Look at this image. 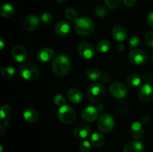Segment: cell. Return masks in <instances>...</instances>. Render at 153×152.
I'll return each mask as SVG.
<instances>
[{
	"mask_svg": "<svg viewBox=\"0 0 153 152\" xmlns=\"http://www.w3.org/2000/svg\"><path fill=\"white\" fill-rule=\"evenodd\" d=\"M71 68V62L67 56L60 55L54 59L52 64V69L55 75L64 76L67 75Z\"/></svg>",
	"mask_w": 153,
	"mask_h": 152,
	"instance_id": "obj_1",
	"label": "cell"
},
{
	"mask_svg": "<svg viewBox=\"0 0 153 152\" xmlns=\"http://www.w3.org/2000/svg\"><path fill=\"white\" fill-rule=\"evenodd\" d=\"M88 98L93 104H99L104 100L106 96V89L103 84L94 83L88 89Z\"/></svg>",
	"mask_w": 153,
	"mask_h": 152,
	"instance_id": "obj_2",
	"label": "cell"
},
{
	"mask_svg": "<svg viewBox=\"0 0 153 152\" xmlns=\"http://www.w3.org/2000/svg\"><path fill=\"white\" fill-rule=\"evenodd\" d=\"M95 24L89 17L79 18L75 23V30L80 36H88L94 31Z\"/></svg>",
	"mask_w": 153,
	"mask_h": 152,
	"instance_id": "obj_3",
	"label": "cell"
},
{
	"mask_svg": "<svg viewBox=\"0 0 153 152\" xmlns=\"http://www.w3.org/2000/svg\"><path fill=\"white\" fill-rule=\"evenodd\" d=\"M58 118L62 123L70 125L76 119V113L71 107L64 104L58 109Z\"/></svg>",
	"mask_w": 153,
	"mask_h": 152,
	"instance_id": "obj_4",
	"label": "cell"
},
{
	"mask_svg": "<svg viewBox=\"0 0 153 152\" xmlns=\"http://www.w3.org/2000/svg\"><path fill=\"white\" fill-rule=\"evenodd\" d=\"M19 73L22 78L27 80H34L38 77V68L34 64L26 63L21 66L19 69Z\"/></svg>",
	"mask_w": 153,
	"mask_h": 152,
	"instance_id": "obj_5",
	"label": "cell"
},
{
	"mask_svg": "<svg viewBox=\"0 0 153 152\" xmlns=\"http://www.w3.org/2000/svg\"><path fill=\"white\" fill-rule=\"evenodd\" d=\"M114 127V119L111 115L104 114L98 120V128L102 132L110 133Z\"/></svg>",
	"mask_w": 153,
	"mask_h": 152,
	"instance_id": "obj_6",
	"label": "cell"
},
{
	"mask_svg": "<svg viewBox=\"0 0 153 152\" xmlns=\"http://www.w3.org/2000/svg\"><path fill=\"white\" fill-rule=\"evenodd\" d=\"M128 58L130 62L134 65H143L147 61V55L144 51L135 49L130 52Z\"/></svg>",
	"mask_w": 153,
	"mask_h": 152,
	"instance_id": "obj_7",
	"label": "cell"
},
{
	"mask_svg": "<svg viewBox=\"0 0 153 152\" xmlns=\"http://www.w3.org/2000/svg\"><path fill=\"white\" fill-rule=\"evenodd\" d=\"M111 95L118 99L124 98L127 95V89L125 85L121 82H114L109 87Z\"/></svg>",
	"mask_w": 153,
	"mask_h": 152,
	"instance_id": "obj_8",
	"label": "cell"
},
{
	"mask_svg": "<svg viewBox=\"0 0 153 152\" xmlns=\"http://www.w3.org/2000/svg\"><path fill=\"white\" fill-rule=\"evenodd\" d=\"M78 52L82 58H85L86 60L92 59L96 55L95 49L93 47L92 45L86 42L81 43L78 46Z\"/></svg>",
	"mask_w": 153,
	"mask_h": 152,
	"instance_id": "obj_9",
	"label": "cell"
},
{
	"mask_svg": "<svg viewBox=\"0 0 153 152\" xmlns=\"http://www.w3.org/2000/svg\"><path fill=\"white\" fill-rule=\"evenodd\" d=\"M73 134L80 139H85L91 134V128L86 124L79 123L73 128Z\"/></svg>",
	"mask_w": 153,
	"mask_h": 152,
	"instance_id": "obj_10",
	"label": "cell"
},
{
	"mask_svg": "<svg viewBox=\"0 0 153 152\" xmlns=\"http://www.w3.org/2000/svg\"><path fill=\"white\" fill-rule=\"evenodd\" d=\"M139 99L143 102H147L153 98V87L149 83H145L139 89Z\"/></svg>",
	"mask_w": 153,
	"mask_h": 152,
	"instance_id": "obj_11",
	"label": "cell"
},
{
	"mask_svg": "<svg viewBox=\"0 0 153 152\" xmlns=\"http://www.w3.org/2000/svg\"><path fill=\"white\" fill-rule=\"evenodd\" d=\"M40 24L38 17L35 15H29L24 19L22 25L24 29L28 31H33L37 29Z\"/></svg>",
	"mask_w": 153,
	"mask_h": 152,
	"instance_id": "obj_12",
	"label": "cell"
},
{
	"mask_svg": "<svg viewBox=\"0 0 153 152\" xmlns=\"http://www.w3.org/2000/svg\"><path fill=\"white\" fill-rule=\"evenodd\" d=\"M99 110L97 107L88 106L82 112V117L86 122H94L98 118Z\"/></svg>",
	"mask_w": 153,
	"mask_h": 152,
	"instance_id": "obj_13",
	"label": "cell"
},
{
	"mask_svg": "<svg viewBox=\"0 0 153 152\" xmlns=\"http://www.w3.org/2000/svg\"><path fill=\"white\" fill-rule=\"evenodd\" d=\"M11 55L14 60L17 62H23L27 57L26 49L21 45H16L11 50Z\"/></svg>",
	"mask_w": 153,
	"mask_h": 152,
	"instance_id": "obj_14",
	"label": "cell"
},
{
	"mask_svg": "<svg viewBox=\"0 0 153 152\" xmlns=\"http://www.w3.org/2000/svg\"><path fill=\"white\" fill-rule=\"evenodd\" d=\"M67 98L73 104H79L83 99V95L79 89L72 87L67 91Z\"/></svg>",
	"mask_w": 153,
	"mask_h": 152,
	"instance_id": "obj_15",
	"label": "cell"
},
{
	"mask_svg": "<svg viewBox=\"0 0 153 152\" xmlns=\"http://www.w3.org/2000/svg\"><path fill=\"white\" fill-rule=\"evenodd\" d=\"M129 134L131 138L134 139H139L142 137L143 134V125L140 122H134L130 127Z\"/></svg>",
	"mask_w": 153,
	"mask_h": 152,
	"instance_id": "obj_16",
	"label": "cell"
},
{
	"mask_svg": "<svg viewBox=\"0 0 153 152\" xmlns=\"http://www.w3.org/2000/svg\"><path fill=\"white\" fill-rule=\"evenodd\" d=\"M54 57V51L50 48H44L39 51L37 54V58L40 62L46 63L50 61Z\"/></svg>",
	"mask_w": 153,
	"mask_h": 152,
	"instance_id": "obj_17",
	"label": "cell"
},
{
	"mask_svg": "<svg viewBox=\"0 0 153 152\" xmlns=\"http://www.w3.org/2000/svg\"><path fill=\"white\" fill-rule=\"evenodd\" d=\"M126 30L123 25H116L112 30V36L115 40L120 43L126 38Z\"/></svg>",
	"mask_w": 153,
	"mask_h": 152,
	"instance_id": "obj_18",
	"label": "cell"
},
{
	"mask_svg": "<svg viewBox=\"0 0 153 152\" xmlns=\"http://www.w3.org/2000/svg\"><path fill=\"white\" fill-rule=\"evenodd\" d=\"M144 147L140 142L131 141L123 147V152H143Z\"/></svg>",
	"mask_w": 153,
	"mask_h": 152,
	"instance_id": "obj_19",
	"label": "cell"
},
{
	"mask_svg": "<svg viewBox=\"0 0 153 152\" xmlns=\"http://www.w3.org/2000/svg\"><path fill=\"white\" fill-rule=\"evenodd\" d=\"M55 33L59 36H65L70 31V25L67 21H61L55 25Z\"/></svg>",
	"mask_w": 153,
	"mask_h": 152,
	"instance_id": "obj_20",
	"label": "cell"
},
{
	"mask_svg": "<svg viewBox=\"0 0 153 152\" xmlns=\"http://www.w3.org/2000/svg\"><path fill=\"white\" fill-rule=\"evenodd\" d=\"M23 117L28 122L34 123L38 119V114L34 109L26 108L23 111Z\"/></svg>",
	"mask_w": 153,
	"mask_h": 152,
	"instance_id": "obj_21",
	"label": "cell"
},
{
	"mask_svg": "<svg viewBox=\"0 0 153 152\" xmlns=\"http://www.w3.org/2000/svg\"><path fill=\"white\" fill-rule=\"evenodd\" d=\"M91 142L96 147H101L105 142V137L101 134L94 133L91 137Z\"/></svg>",
	"mask_w": 153,
	"mask_h": 152,
	"instance_id": "obj_22",
	"label": "cell"
},
{
	"mask_svg": "<svg viewBox=\"0 0 153 152\" xmlns=\"http://www.w3.org/2000/svg\"><path fill=\"white\" fill-rule=\"evenodd\" d=\"M0 14L5 18L11 17L14 14V8L10 4H4L0 7Z\"/></svg>",
	"mask_w": 153,
	"mask_h": 152,
	"instance_id": "obj_23",
	"label": "cell"
},
{
	"mask_svg": "<svg viewBox=\"0 0 153 152\" xmlns=\"http://www.w3.org/2000/svg\"><path fill=\"white\" fill-rule=\"evenodd\" d=\"M126 82L128 86L131 88H136L140 86L141 83V78L138 75L132 74L128 76L126 79Z\"/></svg>",
	"mask_w": 153,
	"mask_h": 152,
	"instance_id": "obj_24",
	"label": "cell"
},
{
	"mask_svg": "<svg viewBox=\"0 0 153 152\" xmlns=\"http://www.w3.org/2000/svg\"><path fill=\"white\" fill-rule=\"evenodd\" d=\"M111 48V43L107 39L100 40L97 45V51L100 53H106Z\"/></svg>",
	"mask_w": 153,
	"mask_h": 152,
	"instance_id": "obj_25",
	"label": "cell"
},
{
	"mask_svg": "<svg viewBox=\"0 0 153 152\" xmlns=\"http://www.w3.org/2000/svg\"><path fill=\"white\" fill-rule=\"evenodd\" d=\"M87 76L89 79L92 80H97L101 77V72L98 69L95 68V67H90L87 69Z\"/></svg>",
	"mask_w": 153,
	"mask_h": 152,
	"instance_id": "obj_26",
	"label": "cell"
},
{
	"mask_svg": "<svg viewBox=\"0 0 153 152\" xmlns=\"http://www.w3.org/2000/svg\"><path fill=\"white\" fill-rule=\"evenodd\" d=\"M12 114V109L8 104H4L1 107L0 110V116H1V119L7 120V119L10 117Z\"/></svg>",
	"mask_w": 153,
	"mask_h": 152,
	"instance_id": "obj_27",
	"label": "cell"
},
{
	"mask_svg": "<svg viewBox=\"0 0 153 152\" xmlns=\"http://www.w3.org/2000/svg\"><path fill=\"white\" fill-rule=\"evenodd\" d=\"M65 16L69 20L74 21V22H76L79 19L78 18V13L75 9L72 8V7H68V8L66 9Z\"/></svg>",
	"mask_w": 153,
	"mask_h": 152,
	"instance_id": "obj_28",
	"label": "cell"
},
{
	"mask_svg": "<svg viewBox=\"0 0 153 152\" xmlns=\"http://www.w3.org/2000/svg\"><path fill=\"white\" fill-rule=\"evenodd\" d=\"M16 73V70L12 66H6L1 71V75L4 78H11Z\"/></svg>",
	"mask_w": 153,
	"mask_h": 152,
	"instance_id": "obj_29",
	"label": "cell"
},
{
	"mask_svg": "<svg viewBox=\"0 0 153 152\" xmlns=\"http://www.w3.org/2000/svg\"><path fill=\"white\" fill-rule=\"evenodd\" d=\"M140 39L137 36H133L130 38L129 42H128V46L130 49H135L140 46Z\"/></svg>",
	"mask_w": 153,
	"mask_h": 152,
	"instance_id": "obj_30",
	"label": "cell"
},
{
	"mask_svg": "<svg viewBox=\"0 0 153 152\" xmlns=\"http://www.w3.org/2000/svg\"><path fill=\"white\" fill-rule=\"evenodd\" d=\"M95 13L97 16L100 18H104L105 16H107L108 10L104 7V6L99 5L96 7Z\"/></svg>",
	"mask_w": 153,
	"mask_h": 152,
	"instance_id": "obj_31",
	"label": "cell"
},
{
	"mask_svg": "<svg viewBox=\"0 0 153 152\" xmlns=\"http://www.w3.org/2000/svg\"><path fill=\"white\" fill-rule=\"evenodd\" d=\"M79 148L82 152H89L91 148V142L88 140H83L79 143Z\"/></svg>",
	"mask_w": 153,
	"mask_h": 152,
	"instance_id": "obj_32",
	"label": "cell"
},
{
	"mask_svg": "<svg viewBox=\"0 0 153 152\" xmlns=\"http://www.w3.org/2000/svg\"><path fill=\"white\" fill-rule=\"evenodd\" d=\"M53 102L55 105L61 107V106L64 105L66 104V99L62 95H61V94H57L53 98Z\"/></svg>",
	"mask_w": 153,
	"mask_h": 152,
	"instance_id": "obj_33",
	"label": "cell"
},
{
	"mask_svg": "<svg viewBox=\"0 0 153 152\" xmlns=\"http://www.w3.org/2000/svg\"><path fill=\"white\" fill-rule=\"evenodd\" d=\"M105 4L110 9H115L120 4V0H105Z\"/></svg>",
	"mask_w": 153,
	"mask_h": 152,
	"instance_id": "obj_34",
	"label": "cell"
},
{
	"mask_svg": "<svg viewBox=\"0 0 153 152\" xmlns=\"http://www.w3.org/2000/svg\"><path fill=\"white\" fill-rule=\"evenodd\" d=\"M40 20L45 25H49L52 22V16L50 14V13H43V15L40 17Z\"/></svg>",
	"mask_w": 153,
	"mask_h": 152,
	"instance_id": "obj_35",
	"label": "cell"
},
{
	"mask_svg": "<svg viewBox=\"0 0 153 152\" xmlns=\"http://www.w3.org/2000/svg\"><path fill=\"white\" fill-rule=\"evenodd\" d=\"M145 42L148 46L153 49V31H149L145 35Z\"/></svg>",
	"mask_w": 153,
	"mask_h": 152,
	"instance_id": "obj_36",
	"label": "cell"
},
{
	"mask_svg": "<svg viewBox=\"0 0 153 152\" xmlns=\"http://www.w3.org/2000/svg\"><path fill=\"white\" fill-rule=\"evenodd\" d=\"M143 80L146 82V83H149L152 80V75L150 72H146L143 75Z\"/></svg>",
	"mask_w": 153,
	"mask_h": 152,
	"instance_id": "obj_37",
	"label": "cell"
},
{
	"mask_svg": "<svg viewBox=\"0 0 153 152\" xmlns=\"http://www.w3.org/2000/svg\"><path fill=\"white\" fill-rule=\"evenodd\" d=\"M146 21H147L148 25L150 27H152V28H153V11L150 12V13L148 14Z\"/></svg>",
	"mask_w": 153,
	"mask_h": 152,
	"instance_id": "obj_38",
	"label": "cell"
},
{
	"mask_svg": "<svg viewBox=\"0 0 153 152\" xmlns=\"http://www.w3.org/2000/svg\"><path fill=\"white\" fill-rule=\"evenodd\" d=\"M123 1L124 4L127 7H132L136 4L137 0H123Z\"/></svg>",
	"mask_w": 153,
	"mask_h": 152,
	"instance_id": "obj_39",
	"label": "cell"
},
{
	"mask_svg": "<svg viewBox=\"0 0 153 152\" xmlns=\"http://www.w3.org/2000/svg\"><path fill=\"white\" fill-rule=\"evenodd\" d=\"M116 49L118 52H123L124 51V49H125V46H124L123 43L122 42H120V43H118V44L117 45Z\"/></svg>",
	"mask_w": 153,
	"mask_h": 152,
	"instance_id": "obj_40",
	"label": "cell"
},
{
	"mask_svg": "<svg viewBox=\"0 0 153 152\" xmlns=\"http://www.w3.org/2000/svg\"><path fill=\"white\" fill-rule=\"evenodd\" d=\"M149 121H150V119H149V117L147 116H144L142 117V123L143 124H145V125H146V124H148L149 122Z\"/></svg>",
	"mask_w": 153,
	"mask_h": 152,
	"instance_id": "obj_41",
	"label": "cell"
},
{
	"mask_svg": "<svg viewBox=\"0 0 153 152\" xmlns=\"http://www.w3.org/2000/svg\"><path fill=\"white\" fill-rule=\"evenodd\" d=\"M4 44H5V41L4 40H0V49H2L4 47Z\"/></svg>",
	"mask_w": 153,
	"mask_h": 152,
	"instance_id": "obj_42",
	"label": "cell"
},
{
	"mask_svg": "<svg viewBox=\"0 0 153 152\" xmlns=\"http://www.w3.org/2000/svg\"><path fill=\"white\" fill-rule=\"evenodd\" d=\"M0 128H1V133L0 135H1V137H2L3 134H4V127H3L2 124H1V125H0Z\"/></svg>",
	"mask_w": 153,
	"mask_h": 152,
	"instance_id": "obj_43",
	"label": "cell"
},
{
	"mask_svg": "<svg viewBox=\"0 0 153 152\" xmlns=\"http://www.w3.org/2000/svg\"><path fill=\"white\" fill-rule=\"evenodd\" d=\"M56 1H58V2L64 3V2H65V1H67V0H56Z\"/></svg>",
	"mask_w": 153,
	"mask_h": 152,
	"instance_id": "obj_44",
	"label": "cell"
},
{
	"mask_svg": "<svg viewBox=\"0 0 153 152\" xmlns=\"http://www.w3.org/2000/svg\"><path fill=\"white\" fill-rule=\"evenodd\" d=\"M4 125H8V122H7V121H4Z\"/></svg>",
	"mask_w": 153,
	"mask_h": 152,
	"instance_id": "obj_45",
	"label": "cell"
},
{
	"mask_svg": "<svg viewBox=\"0 0 153 152\" xmlns=\"http://www.w3.org/2000/svg\"><path fill=\"white\" fill-rule=\"evenodd\" d=\"M152 62H153V54H152Z\"/></svg>",
	"mask_w": 153,
	"mask_h": 152,
	"instance_id": "obj_46",
	"label": "cell"
}]
</instances>
